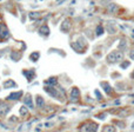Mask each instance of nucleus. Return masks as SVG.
Returning a JSON list of instances; mask_svg holds the SVG:
<instances>
[{"label": "nucleus", "mask_w": 134, "mask_h": 132, "mask_svg": "<svg viewBox=\"0 0 134 132\" xmlns=\"http://www.w3.org/2000/svg\"><path fill=\"white\" fill-rule=\"evenodd\" d=\"M80 99V93H79V90L76 87H73L71 90V100L72 102H78Z\"/></svg>", "instance_id": "nucleus-3"}, {"label": "nucleus", "mask_w": 134, "mask_h": 132, "mask_svg": "<svg viewBox=\"0 0 134 132\" xmlns=\"http://www.w3.org/2000/svg\"><path fill=\"white\" fill-rule=\"evenodd\" d=\"M21 96H23V92H21V91H19V92H16V94L8 96V98H7V99H19Z\"/></svg>", "instance_id": "nucleus-6"}, {"label": "nucleus", "mask_w": 134, "mask_h": 132, "mask_svg": "<svg viewBox=\"0 0 134 132\" xmlns=\"http://www.w3.org/2000/svg\"><path fill=\"white\" fill-rule=\"evenodd\" d=\"M0 37H1L2 39H7V38H8L7 28H6V26L2 25V24H0Z\"/></svg>", "instance_id": "nucleus-4"}, {"label": "nucleus", "mask_w": 134, "mask_h": 132, "mask_svg": "<svg viewBox=\"0 0 134 132\" xmlns=\"http://www.w3.org/2000/svg\"><path fill=\"white\" fill-rule=\"evenodd\" d=\"M37 100H38V106H41L42 103H44V100H42V98L40 97V96H38L37 97Z\"/></svg>", "instance_id": "nucleus-8"}, {"label": "nucleus", "mask_w": 134, "mask_h": 132, "mask_svg": "<svg viewBox=\"0 0 134 132\" xmlns=\"http://www.w3.org/2000/svg\"><path fill=\"white\" fill-rule=\"evenodd\" d=\"M25 103H26V105H28L30 107H33L32 97H31V94H26V97H25Z\"/></svg>", "instance_id": "nucleus-5"}, {"label": "nucleus", "mask_w": 134, "mask_h": 132, "mask_svg": "<svg viewBox=\"0 0 134 132\" xmlns=\"http://www.w3.org/2000/svg\"><path fill=\"white\" fill-rule=\"evenodd\" d=\"M79 129L83 131H97L98 130V124L94 123L92 120H87L83 124H80L79 125Z\"/></svg>", "instance_id": "nucleus-1"}, {"label": "nucleus", "mask_w": 134, "mask_h": 132, "mask_svg": "<svg viewBox=\"0 0 134 132\" xmlns=\"http://www.w3.org/2000/svg\"><path fill=\"white\" fill-rule=\"evenodd\" d=\"M20 111H21V114H23V116L24 114H27V110H26V107H23Z\"/></svg>", "instance_id": "nucleus-9"}, {"label": "nucleus", "mask_w": 134, "mask_h": 132, "mask_svg": "<svg viewBox=\"0 0 134 132\" xmlns=\"http://www.w3.org/2000/svg\"><path fill=\"white\" fill-rule=\"evenodd\" d=\"M102 130H104V131H106V130H112V131H115V128H114V126L106 125V126H104V128H102Z\"/></svg>", "instance_id": "nucleus-7"}, {"label": "nucleus", "mask_w": 134, "mask_h": 132, "mask_svg": "<svg viewBox=\"0 0 134 132\" xmlns=\"http://www.w3.org/2000/svg\"><path fill=\"white\" fill-rule=\"evenodd\" d=\"M121 59H122V53H121V52H119L118 50L112 51L111 53L108 54V57H107V61H108V63H111V64L118 63V61H120Z\"/></svg>", "instance_id": "nucleus-2"}]
</instances>
